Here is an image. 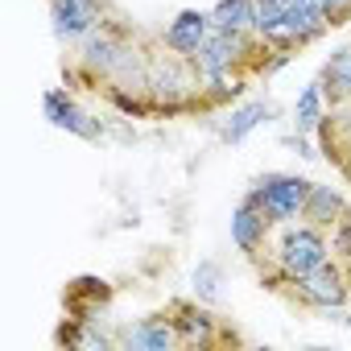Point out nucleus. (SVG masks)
<instances>
[{
	"label": "nucleus",
	"instance_id": "1",
	"mask_svg": "<svg viewBox=\"0 0 351 351\" xmlns=\"http://www.w3.org/2000/svg\"><path fill=\"white\" fill-rule=\"evenodd\" d=\"M322 261H330V240L322 236V228H289L277 244V277L273 281H298L306 273H314Z\"/></svg>",
	"mask_w": 351,
	"mask_h": 351
},
{
	"label": "nucleus",
	"instance_id": "2",
	"mask_svg": "<svg viewBox=\"0 0 351 351\" xmlns=\"http://www.w3.org/2000/svg\"><path fill=\"white\" fill-rule=\"evenodd\" d=\"M310 186H314V182L298 178V173H269V178H261L244 199H252V203L265 211L269 223H289V219L302 215V207H306V199H310Z\"/></svg>",
	"mask_w": 351,
	"mask_h": 351
},
{
	"label": "nucleus",
	"instance_id": "3",
	"mask_svg": "<svg viewBox=\"0 0 351 351\" xmlns=\"http://www.w3.org/2000/svg\"><path fill=\"white\" fill-rule=\"evenodd\" d=\"M289 285H293V298L302 306H314V310H339L351 298V273L339 261H322L314 273H306Z\"/></svg>",
	"mask_w": 351,
	"mask_h": 351
},
{
	"label": "nucleus",
	"instance_id": "4",
	"mask_svg": "<svg viewBox=\"0 0 351 351\" xmlns=\"http://www.w3.org/2000/svg\"><path fill=\"white\" fill-rule=\"evenodd\" d=\"M211 13H199V9H186V13H178L169 21V29L161 34V42H165V50H173V54H182V58H195L199 54V46L211 38Z\"/></svg>",
	"mask_w": 351,
	"mask_h": 351
},
{
	"label": "nucleus",
	"instance_id": "5",
	"mask_svg": "<svg viewBox=\"0 0 351 351\" xmlns=\"http://www.w3.org/2000/svg\"><path fill=\"white\" fill-rule=\"evenodd\" d=\"M95 25H104L99 0H54V34L58 38H83Z\"/></svg>",
	"mask_w": 351,
	"mask_h": 351
},
{
	"label": "nucleus",
	"instance_id": "6",
	"mask_svg": "<svg viewBox=\"0 0 351 351\" xmlns=\"http://www.w3.org/2000/svg\"><path fill=\"white\" fill-rule=\"evenodd\" d=\"M269 219H265V211L252 203V199H244L240 207H236V215H232V240H236V248L244 252V256H261V248H265V240H269Z\"/></svg>",
	"mask_w": 351,
	"mask_h": 351
},
{
	"label": "nucleus",
	"instance_id": "7",
	"mask_svg": "<svg viewBox=\"0 0 351 351\" xmlns=\"http://www.w3.org/2000/svg\"><path fill=\"white\" fill-rule=\"evenodd\" d=\"M42 108H46V120L54 124V128H66V132H79V136H87V141H95L99 136V124L66 95V91H46V99H42Z\"/></svg>",
	"mask_w": 351,
	"mask_h": 351
},
{
	"label": "nucleus",
	"instance_id": "8",
	"mask_svg": "<svg viewBox=\"0 0 351 351\" xmlns=\"http://www.w3.org/2000/svg\"><path fill=\"white\" fill-rule=\"evenodd\" d=\"M178 339V326H173L169 314H153V318H141L132 330H124V347H136V351H169Z\"/></svg>",
	"mask_w": 351,
	"mask_h": 351
},
{
	"label": "nucleus",
	"instance_id": "9",
	"mask_svg": "<svg viewBox=\"0 0 351 351\" xmlns=\"http://www.w3.org/2000/svg\"><path fill=\"white\" fill-rule=\"evenodd\" d=\"M169 318H173V326H178V339L182 343H199V347H207V343H215V314H207V310H199L195 302H173L169 306Z\"/></svg>",
	"mask_w": 351,
	"mask_h": 351
},
{
	"label": "nucleus",
	"instance_id": "10",
	"mask_svg": "<svg viewBox=\"0 0 351 351\" xmlns=\"http://www.w3.org/2000/svg\"><path fill=\"white\" fill-rule=\"evenodd\" d=\"M343 215H347V203H343V195H339L335 186H310V199H306V207H302V219H306L310 228L330 232Z\"/></svg>",
	"mask_w": 351,
	"mask_h": 351
},
{
	"label": "nucleus",
	"instance_id": "11",
	"mask_svg": "<svg viewBox=\"0 0 351 351\" xmlns=\"http://www.w3.org/2000/svg\"><path fill=\"white\" fill-rule=\"evenodd\" d=\"M322 95L330 99V104H351V46H339L330 58H326V66H322Z\"/></svg>",
	"mask_w": 351,
	"mask_h": 351
},
{
	"label": "nucleus",
	"instance_id": "12",
	"mask_svg": "<svg viewBox=\"0 0 351 351\" xmlns=\"http://www.w3.org/2000/svg\"><path fill=\"white\" fill-rule=\"evenodd\" d=\"M211 25L232 34H256V0H219L211 9Z\"/></svg>",
	"mask_w": 351,
	"mask_h": 351
},
{
	"label": "nucleus",
	"instance_id": "13",
	"mask_svg": "<svg viewBox=\"0 0 351 351\" xmlns=\"http://www.w3.org/2000/svg\"><path fill=\"white\" fill-rule=\"evenodd\" d=\"M265 116H273V108H269V104H244V108H236V112H232V120L223 124V141H232V145H236V141H244V136H248Z\"/></svg>",
	"mask_w": 351,
	"mask_h": 351
},
{
	"label": "nucleus",
	"instance_id": "14",
	"mask_svg": "<svg viewBox=\"0 0 351 351\" xmlns=\"http://www.w3.org/2000/svg\"><path fill=\"white\" fill-rule=\"evenodd\" d=\"M322 99H326V95H322V83H310V87L302 91L298 112H293V116H298V132H302V136H306V132H314V128L326 120V116H322Z\"/></svg>",
	"mask_w": 351,
	"mask_h": 351
},
{
	"label": "nucleus",
	"instance_id": "15",
	"mask_svg": "<svg viewBox=\"0 0 351 351\" xmlns=\"http://www.w3.org/2000/svg\"><path fill=\"white\" fill-rule=\"evenodd\" d=\"M195 289L203 302H219V269L215 265H199L195 269Z\"/></svg>",
	"mask_w": 351,
	"mask_h": 351
},
{
	"label": "nucleus",
	"instance_id": "16",
	"mask_svg": "<svg viewBox=\"0 0 351 351\" xmlns=\"http://www.w3.org/2000/svg\"><path fill=\"white\" fill-rule=\"evenodd\" d=\"M330 252H339L343 261H351V207H347V215L330 228Z\"/></svg>",
	"mask_w": 351,
	"mask_h": 351
},
{
	"label": "nucleus",
	"instance_id": "17",
	"mask_svg": "<svg viewBox=\"0 0 351 351\" xmlns=\"http://www.w3.org/2000/svg\"><path fill=\"white\" fill-rule=\"evenodd\" d=\"M318 9H322V17H326L330 29L343 25V21H351V0H318Z\"/></svg>",
	"mask_w": 351,
	"mask_h": 351
}]
</instances>
